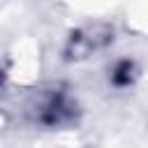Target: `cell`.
Wrapping results in <instances>:
<instances>
[{
  "instance_id": "7a4b0ae2",
  "label": "cell",
  "mask_w": 148,
  "mask_h": 148,
  "mask_svg": "<svg viewBox=\"0 0 148 148\" xmlns=\"http://www.w3.org/2000/svg\"><path fill=\"white\" fill-rule=\"evenodd\" d=\"M74 111L76 106L72 104V99L62 92L53 95L44 106H42V113H39V123L42 125H49V127H60L69 120H74Z\"/></svg>"
},
{
  "instance_id": "3957f363",
  "label": "cell",
  "mask_w": 148,
  "mask_h": 148,
  "mask_svg": "<svg viewBox=\"0 0 148 148\" xmlns=\"http://www.w3.org/2000/svg\"><path fill=\"white\" fill-rule=\"evenodd\" d=\"M134 72H136L134 62H132V60H123V62H118V65L113 67L111 83H113L116 88H127V86L134 81V76H136Z\"/></svg>"
},
{
  "instance_id": "6da1fadb",
  "label": "cell",
  "mask_w": 148,
  "mask_h": 148,
  "mask_svg": "<svg viewBox=\"0 0 148 148\" xmlns=\"http://www.w3.org/2000/svg\"><path fill=\"white\" fill-rule=\"evenodd\" d=\"M113 42V30L109 25H88L69 35L65 44V58L67 60H86L92 53L102 51Z\"/></svg>"
}]
</instances>
